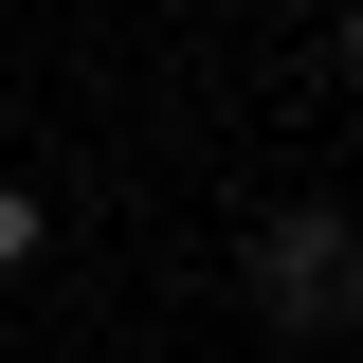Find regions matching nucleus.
<instances>
[{
  "instance_id": "nucleus-1",
  "label": "nucleus",
  "mask_w": 363,
  "mask_h": 363,
  "mask_svg": "<svg viewBox=\"0 0 363 363\" xmlns=\"http://www.w3.org/2000/svg\"><path fill=\"white\" fill-rule=\"evenodd\" d=\"M255 309H272V327H345V309H363V236H345V218H272V236H255Z\"/></svg>"
},
{
  "instance_id": "nucleus-2",
  "label": "nucleus",
  "mask_w": 363,
  "mask_h": 363,
  "mask_svg": "<svg viewBox=\"0 0 363 363\" xmlns=\"http://www.w3.org/2000/svg\"><path fill=\"white\" fill-rule=\"evenodd\" d=\"M18 255H37V182H0V272H18Z\"/></svg>"
},
{
  "instance_id": "nucleus-3",
  "label": "nucleus",
  "mask_w": 363,
  "mask_h": 363,
  "mask_svg": "<svg viewBox=\"0 0 363 363\" xmlns=\"http://www.w3.org/2000/svg\"><path fill=\"white\" fill-rule=\"evenodd\" d=\"M345 73H363V18H345Z\"/></svg>"
}]
</instances>
